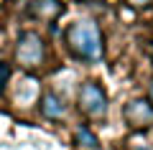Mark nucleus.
Wrapping results in <instances>:
<instances>
[{
	"mask_svg": "<svg viewBox=\"0 0 153 150\" xmlns=\"http://www.w3.org/2000/svg\"><path fill=\"white\" fill-rule=\"evenodd\" d=\"M16 61L21 64V69L26 71H36L44 66L46 61V43L36 31H23L18 36L16 43Z\"/></svg>",
	"mask_w": 153,
	"mask_h": 150,
	"instance_id": "f03ea898",
	"label": "nucleus"
},
{
	"mask_svg": "<svg viewBox=\"0 0 153 150\" xmlns=\"http://www.w3.org/2000/svg\"><path fill=\"white\" fill-rule=\"evenodd\" d=\"M38 107H41V115H44L46 120H59V117L66 115L64 99H61L59 94H54V92H44L41 99H38Z\"/></svg>",
	"mask_w": 153,
	"mask_h": 150,
	"instance_id": "39448f33",
	"label": "nucleus"
},
{
	"mask_svg": "<svg viewBox=\"0 0 153 150\" xmlns=\"http://www.w3.org/2000/svg\"><path fill=\"white\" fill-rule=\"evenodd\" d=\"M148 104L153 107V79H151V86H148Z\"/></svg>",
	"mask_w": 153,
	"mask_h": 150,
	"instance_id": "9d476101",
	"label": "nucleus"
},
{
	"mask_svg": "<svg viewBox=\"0 0 153 150\" xmlns=\"http://www.w3.org/2000/svg\"><path fill=\"white\" fill-rule=\"evenodd\" d=\"M135 150H151V148H148V145H140V148H135Z\"/></svg>",
	"mask_w": 153,
	"mask_h": 150,
	"instance_id": "9b49d317",
	"label": "nucleus"
},
{
	"mask_svg": "<svg viewBox=\"0 0 153 150\" xmlns=\"http://www.w3.org/2000/svg\"><path fill=\"white\" fill-rule=\"evenodd\" d=\"M123 117L130 125L133 130H143L153 125V107L148 104V99H133V102L125 104L123 109Z\"/></svg>",
	"mask_w": 153,
	"mask_h": 150,
	"instance_id": "20e7f679",
	"label": "nucleus"
},
{
	"mask_svg": "<svg viewBox=\"0 0 153 150\" xmlns=\"http://www.w3.org/2000/svg\"><path fill=\"white\" fill-rule=\"evenodd\" d=\"M76 143H79V145H84V148H97V135H94L92 132V130H89L87 127V125H82V127H76Z\"/></svg>",
	"mask_w": 153,
	"mask_h": 150,
	"instance_id": "0eeeda50",
	"label": "nucleus"
},
{
	"mask_svg": "<svg viewBox=\"0 0 153 150\" xmlns=\"http://www.w3.org/2000/svg\"><path fill=\"white\" fill-rule=\"evenodd\" d=\"M31 8H33V16L44 18V21H56L61 16V10H64V5L59 0H33Z\"/></svg>",
	"mask_w": 153,
	"mask_h": 150,
	"instance_id": "423d86ee",
	"label": "nucleus"
},
{
	"mask_svg": "<svg viewBox=\"0 0 153 150\" xmlns=\"http://www.w3.org/2000/svg\"><path fill=\"white\" fill-rule=\"evenodd\" d=\"M66 46L79 61H94L102 59V33L97 21L92 18H79L66 28Z\"/></svg>",
	"mask_w": 153,
	"mask_h": 150,
	"instance_id": "f257e3e1",
	"label": "nucleus"
},
{
	"mask_svg": "<svg viewBox=\"0 0 153 150\" xmlns=\"http://www.w3.org/2000/svg\"><path fill=\"white\" fill-rule=\"evenodd\" d=\"M128 5H133V8H143V5H148L151 0H125Z\"/></svg>",
	"mask_w": 153,
	"mask_h": 150,
	"instance_id": "1a4fd4ad",
	"label": "nucleus"
},
{
	"mask_svg": "<svg viewBox=\"0 0 153 150\" xmlns=\"http://www.w3.org/2000/svg\"><path fill=\"white\" fill-rule=\"evenodd\" d=\"M76 104H79V112H84L87 117H105L107 115V94L97 81H84L79 86V94H76Z\"/></svg>",
	"mask_w": 153,
	"mask_h": 150,
	"instance_id": "7ed1b4c3",
	"label": "nucleus"
},
{
	"mask_svg": "<svg viewBox=\"0 0 153 150\" xmlns=\"http://www.w3.org/2000/svg\"><path fill=\"white\" fill-rule=\"evenodd\" d=\"M8 79H10V66H8L5 61H0V92L5 89V84H8Z\"/></svg>",
	"mask_w": 153,
	"mask_h": 150,
	"instance_id": "6e6552de",
	"label": "nucleus"
}]
</instances>
